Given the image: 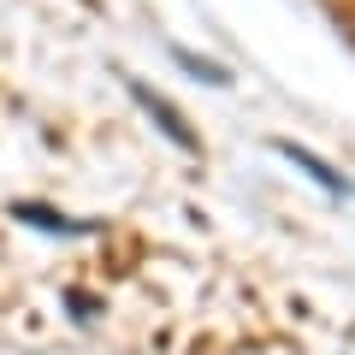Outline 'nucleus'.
Returning a JSON list of instances; mask_svg holds the SVG:
<instances>
[{"label":"nucleus","instance_id":"nucleus-1","mask_svg":"<svg viewBox=\"0 0 355 355\" xmlns=\"http://www.w3.org/2000/svg\"><path fill=\"white\" fill-rule=\"evenodd\" d=\"M125 89H130V101H137V107H142V113H148V119H154V125H160V130H166V137H172V142H178V148H202V142H196V130H190V125H184V113H178V107H172V101H166V95H154V89H148V83H142V77H125Z\"/></svg>","mask_w":355,"mask_h":355},{"label":"nucleus","instance_id":"nucleus-4","mask_svg":"<svg viewBox=\"0 0 355 355\" xmlns=\"http://www.w3.org/2000/svg\"><path fill=\"white\" fill-rule=\"evenodd\" d=\"M178 65H184V71H196L202 83H219V89L231 83V71H225V65H214V60H196L190 48H178Z\"/></svg>","mask_w":355,"mask_h":355},{"label":"nucleus","instance_id":"nucleus-2","mask_svg":"<svg viewBox=\"0 0 355 355\" xmlns=\"http://www.w3.org/2000/svg\"><path fill=\"white\" fill-rule=\"evenodd\" d=\"M279 154H284V160H296V166H302V172H308V178H314V184H320V190H331V196H349V184H343V178L331 172V166L320 160V154L296 148V142H279Z\"/></svg>","mask_w":355,"mask_h":355},{"label":"nucleus","instance_id":"nucleus-3","mask_svg":"<svg viewBox=\"0 0 355 355\" xmlns=\"http://www.w3.org/2000/svg\"><path fill=\"white\" fill-rule=\"evenodd\" d=\"M12 214H18V219H30L36 231H65V237H77V231H95V225H77V219H60L53 207H36V202H18Z\"/></svg>","mask_w":355,"mask_h":355}]
</instances>
